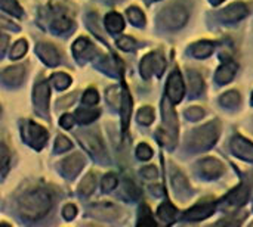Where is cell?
I'll return each instance as SVG.
<instances>
[{"label":"cell","instance_id":"1f68e13d","mask_svg":"<svg viewBox=\"0 0 253 227\" xmlns=\"http://www.w3.org/2000/svg\"><path fill=\"white\" fill-rule=\"evenodd\" d=\"M107 100L111 106L119 108L122 105V97H120V89L117 86L111 87L107 90Z\"/></svg>","mask_w":253,"mask_h":227},{"label":"cell","instance_id":"9c48e42d","mask_svg":"<svg viewBox=\"0 0 253 227\" xmlns=\"http://www.w3.org/2000/svg\"><path fill=\"white\" fill-rule=\"evenodd\" d=\"M87 213L99 220H113L117 219L120 216V210L113 205L111 202H104V204H95L92 207H89Z\"/></svg>","mask_w":253,"mask_h":227},{"label":"cell","instance_id":"836d02e7","mask_svg":"<svg viewBox=\"0 0 253 227\" xmlns=\"http://www.w3.org/2000/svg\"><path fill=\"white\" fill-rule=\"evenodd\" d=\"M70 27H71V21L67 16H58L52 22V30L56 32H64V31L70 30Z\"/></svg>","mask_w":253,"mask_h":227},{"label":"cell","instance_id":"816d5d0a","mask_svg":"<svg viewBox=\"0 0 253 227\" xmlns=\"http://www.w3.org/2000/svg\"><path fill=\"white\" fill-rule=\"evenodd\" d=\"M148 1H154V0H148Z\"/></svg>","mask_w":253,"mask_h":227},{"label":"cell","instance_id":"52a82bcc","mask_svg":"<svg viewBox=\"0 0 253 227\" xmlns=\"http://www.w3.org/2000/svg\"><path fill=\"white\" fill-rule=\"evenodd\" d=\"M249 198V189L245 185L237 186L236 189H233L222 201H221V207L227 208V210H233L237 207H242Z\"/></svg>","mask_w":253,"mask_h":227},{"label":"cell","instance_id":"7bdbcfd3","mask_svg":"<svg viewBox=\"0 0 253 227\" xmlns=\"http://www.w3.org/2000/svg\"><path fill=\"white\" fill-rule=\"evenodd\" d=\"M185 115H187V118L197 121V120H202L205 117V111L202 108H190V109H187Z\"/></svg>","mask_w":253,"mask_h":227},{"label":"cell","instance_id":"f5cc1de1","mask_svg":"<svg viewBox=\"0 0 253 227\" xmlns=\"http://www.w3.org/2000/svg\"><path fill=\"white\" fill-rule=\"evenodd\" d=\"M252 103H253V99H252Z\"/></svg>","mask_w":253,"mask_h":227},{"label":"cell","instance_id":"7dc6e473","mask_svg":"<svg viewBox=\"0 0 253 227\" xmlns=\"http://www.w3.org/2000/svg\"><path fill=\"white\" fill-rule=\"evenodd\" d=\"M59 124H61L64 129H71V127H73V117L68 115V114L62 115L61 120H59Z\"/></svg>","mask_w":253,"mask_h":227},{"label":"cell","instance_id":"4dcf8cb0","mask_svg":"<svg viewBox=\"0 0 253 227\" xmlns=\"http://www.w3.org/2000/svg\"><path fill=\"white\" fill-rule=\"evenodd\" d=\"M50 83L56 87V89H61V90H64V89H67L68 86H70V83H71V78L67 75V74H64V72H58V74H53L52 75V78H50Z\"/></svg>","mask_w":253,"mask_h":227},{"label":"cell","instance_id":"ac0fdd59","mask_svg":"<svg viewBox=\"0 0 253 227\" xmlns=\"http://www.w3.org/2000/svg\"><path fill=\"white\" fill-rule=\"evenodd\" d=\"M236 71H237V66L233 62H227V64L221 65L219 69L216 71V77H215L216 78V83H219V84L230 83L234 78Z\"/></svg>","mask_w":253,"mask_h":227},{"label":"cell","instance_id":"2e32d148","mask_svg":"<svg viewBox=\"0 0 253 227\" xmlns=\"http://www.w3.org/2000/svg\"><path fill=\"white\" fill-rule=\"evenodd\" d=\"M37 53L42 58V61L49 66H55L59 64V53L49 43H39L37 44Z\"/></svg>","mask_w":253,"mask_h":227},{"label":"cell","instance_id":"b9f144b4","mask_svg":"<svg viewBox=\"0 0 253 227\" xmlns=\"http://www.w3.org/2000/svg\"><path fill=\"white\" fill-rule=\"evenodd\" d=\"M117 46L123 50H132L136 46V43L132 37H122V38H119Z\"/></svg>","mask_w":253,"mask_h":227},{"label":"cell","instance_id":"ab89813d","mask_svg":"<svg viewBox=\"0 0 253 227\" xmlns=\"http://www.w3.org/2000/svg\"><path fill=\"white\" fill-rule=\"evenodd\" d=\"M136 155H138L139 160L147 161V160H150V158L153 157V151H151V148H150L148 145L141 143V145L138 146V149H136Z\"/></svg>","mask_w":253,"mask_h":227},{"label":"cell","instance_id":"ba28073f","mask_svg":"<svg viewBox=\"0 0 253 227\" xmlns=\"http://www.w3.org/2000/svg\"><path fill=\"white\" fill-rule=\"evenodd\" d=\"M166 92H168V97L170 99V102L178 103L182 100L185 87H184V80H182V75L179 74V71H173V74L169 77Z\"/></svg>","mask_w":253,"mask_h":227},{"label":"cell","instance_id":"7c38bea8","mask_svg":"<svg viewBox=\"0 0 253 227\" xmlns=\"http://www.w3.org/2000/svg\"><path fill=\"white\" fill-rule=\"evenodd\" d=\"M249 9L245 3H234L227 6L222 12H221V19L224 22H237L240 19H243L248 15Z\"/></svg>","mask_w":253,"mask_h":227},{"label":"cell","instance_id":"603a6c76","mask_svg":"<svg viewBox=\"0 0 253 227\" xmlns=\"http://www.w3.org/2000/svg\"><path fill=\"white\" fill-rule=\"evenodd\" d=\"M188 80H190V95L191 96H199L203 90V78L200 77V74L190 71L188 74Z\"/></svg>","mask_w":253,"mask_h":227},{"label":"cell","instance_id":"f6af8a7d","mask_svg":"<svg viewBox=\"0 0 253 227\" xmlns=\"http://www.w3.org/2000/svg\"><path fill=\"white\" fill-rule=\"evenodd\" d=\"M141 173H142V176H144L145 179H148V180H153V179H156V177L159 176L157 168H156V167H153V165H150V167H144Z\"/></svg>","mask_w":253,"mask_h":227},{"label":"cell","instance_id":"d590c367","mask_svg":"<svg viewBox=\"0 0 253 227\" xmlns=\"http://www.w3.org/2000/svg\"><path fill=\"white\" fill-rule=\"evenodd\" d=\"M173 186H175V189H176L179 194H181V192H188V191H190V186H188L185 177H184L182 174H179V173H176V174L173 176Z\"/></svg>","mask_w":253,"mask_h":227},{"label":"cell","instance_id":"30bf717a","mask_svg":"<svg viewBox=\"0 0 253 227\" xmlns=\"http://www.w3.org/2000/svg\"><path fill=\"white\" fill-rule=\"evenodd\" d=\"M34 106L37 112L42 117L47 115V106H49V86L47 83H40L34 89Z\"/></svg>","mask_w":253,"mask_h":227},{"label":"cell","instance_id":"cb8c5ba5","mask_svg":"<svg viewBox=\"0 0 253 227\" xmlns=\"http://www.w3.org/2000/svg\"><path fill=\"white\" fill-rule=\"evenodd\" d=\"M130 108H132V100L129 93L125 90L123 92V97H122V118H123V130H126L127 127V121H129V115H130Z\"/></svg>","mask_w":253,"mask_h":227},{"label":"cell","instance_id":"c3c4849f","mask_svg":"<svg viewBox=\"0 0 253 227\" xmlns=\"http://www.w3.org/2000/svg\"><path fill=\"white\" fill-rule=\"evenodd\" d=\"M126 191H127V194L130 195V198H136V196L139 195V191L135 188V185H133L132 182H126Z\"/></svg>","mask_w":253,"mask_h":227},{"label":"cell","instance_id":"4316f807","mask_svg":"<svg viewBox=\"0 0 253 227\" xmlns=\"http://www.w3.org/2000/svg\"><path fill=\"white\" fill-rule=\"evenodd\" d=\"M9 161H10L9 149L6 148V145H4V143H1V142H0V177H3V176L7 173Z\"/></svg>","mask_w":253,"mask_h":227},{"label":"cell","instance_id":"44dd1931","mask_svg":"<svg viewBox=\"0 0 253 227\" xmlns=\"http://www.w3.org/2000/svg\"><path fill=\"white\" fill-rule=\"evenodd\" d=\"M105 25H107V28H108L111 32H120V31L125 28V21H123V18H122L119 13L111 12V13H108L107 18H105Z\"/></svg>","mask_w":253,"mask_h":227},{"label":"cell","instance_id":"8992f818","mask_svg":"<svg viewBox=\"0 0 253 227\" xmlns=\"http://www.w3.org/2000/svg\"><path fill=\"white\" fill-rule=\"evenodd\" d=\"M165 69V59L159 53H148L141 62V74L144 78L151 77L153 74L160 75Z\"/></svg>","mask_w":253,"mask_h":227},{"label":"cell","instance_id":"f1b7e54d","mask_svg":"<svg viewBox=\"0 0 253 227\" xmlns=\"http://www.w3.org/2000/svg\"><path fill=\"white\" fill-rule=\"evenodd\" d=\"M175 216H176V208L172 207L169 202L160 205V208H159V217L162 220H165L166 223H170V222H173Z\"/></svg>","mask_w":253,"mask_h":227},{"label":"cell","instance_id":"9a60e30c","mask_svg":"<svg viewBox=\"0 0 253 227\" xmlns=\"http://www.w3.org/2000/svg\"><path fill=\"white\" fill-rule=\"evenodd\" d=\"M83 164H84L83 157L80 154H74L73 157H68L62 161L61 170L67 177H76L83 168Z\"/></svg>","mask_w":253,"mask_h":227},{"label":"cell","instance_id":"484cf974","mask_svg":"<svg viewBox=\"0 0 253 227\" xmlns=\"http://www.w3.org/2000/svg\"><path fill=\"white\" fill-rule=\"evenodd\" d=\"M99 115V111L98 109H77L76 112V118L82 123V124H87L90 121H93L96 117Z\"/></svg>","mask_w":253,"mask_h":227},{"label":"cell","instance_id":"8fae6325","mask_svg":"<svg viewBox=\"0 0 253 227\" xmlns=\"http://www.w3.org/2000/svg\"><path fill=\"white\" fill-rule=\"evenodd\" d=\"M231 151L234 155L245 161L253 162V145L242 136H236L231 142Z\"/></svg>","mask_w":253,"mask_h":227},{"label":"cell","instance_id":"681fc988","mask_svg":"<svg viewBox=\"0 0 253 227\" xmlns=\"http://www.w3.org/2000/svg\"><path fill=\"white\" fill-rule=\"evenodd\" d=\"M7 41H9L7 35L0 32V56L4 53V50H6V47H7Z\"/></svg>","mask_w":253,"mask_h":227},{"label":"cell","instance_id":"277c9868","mask_svg":"<svg viewBox=\"0 0 253 227\" xmlns=\"http://www.w3.org/2000/svg\"><path fill=\"white\" fill-rule=\"evenodd\" d=\"M77 140L82 143V146L92 155H104V143L99 137V134L93 130H84L79 131L76 134Z\"/></svg>","mask_w":253,"mask_h":227},{"label":"cell","instance_id":"ffe728a7","mask_svg":"<svg viewBox=\"0 0 253 227\" xmlns=\"http://www.w3.org/2000/svg\"><path fill=\"white\" fill-rule=\"evenodd\" d=\"M73 50H74V55L79 58V59H87L93 55L95 49L93 46L86 40V38H79L74 46H73Z\"/></svg>","mask_w":253,"mask_h":227},{"label":"cell","instance_id":"f35d334b","mask_svg":"<svg viewBox=\"0 0 253 227\" xmlns=\"http://www.w3.org/2000/svg\"><path fill=\"white\" fill-rule=\"evenodd\" d=\"M71 142L67 139V137H64V136H58L56 137V142H55V149H56V152H65V151H70L71 149Z\"/></svg>","mask_w":253,"mask_h":227},{"label":"cell","instance_id":"e575fe53","mask_svg":"<svg viewBox=\"0 0 253 227\" xmlns=\"http://www.w3.org/2000/svg\"><path fill=\"white\" fill-rule=\"evenodd\" d=\"M25 52H27V41L19 40L15 43V46L10 50V59H19L25 55Z\"/></svg>","mask_w":253,"mask_h":227},{"label":"cell","instance_id":"60d3db41","mask_svg":"<svg viewBox=\"0 0 253 227\" xmlns=\"http://www.w3.org/2000/svg\"><path fill=\"white\" fill-rule=\"evenodd\" d=\"M98 92L95 90V89H89V90H86L84 92V95H83V102L86 103V105H95L96 102H98Z\"/></svg>","mask_w":253,"mask_h":227},{"label":"cell","instance_id":"f907efd6","mask_svg":"<svg viewBox=\"0 0 253 227\" xmlns=\"http://www.w3.org/2000/svg\"><path fill=\"white\" fill-rule=\"evenodd\" d=\"M212 1V4H219V3H222L224 0H211Z\"/></svg>","mask_w":253,"mask_h":227},{"label":"cell","instance_id":"d6a6232c","mask_svg":"<svg viewBox=\"0 0 253 227\" xmlns=\"http://www.w3.org/2000/svg\"><path fill=\"white\" fill-rule=\"evenodd\" d=\"M153 120H154V111H153V108L144 106V108L139 109V112H138V121H139L141 124L148 126V124L153 123Z\"/></svg>","mask_w":253,"mask_h":227},{"label":"cell","instance_id":"83f0119b","mask_svg":"<svg viewBox=\"0 0 253 227\" xmlns=\"http://www.w3.org/2000/svg\"><path fill=\"white\" fill-rule=\"evenodd\" d=\"M240 103V95L237 92H227L221 96V105L225 108H236Z\"/></svg>","mask_w":253,"mask_h":227},{"label":"cell","instance_id":"e0dca14e","mask_svg":"<svg viewBox=\"0 0 253 227\" xmlns=\"http://www.w3.org/2000/svg\"><path fill=\"white\" fill-rule=\"evenodd\" d=\"M25 77V68L22 65H16V66H10V68H6L3 72H1V80L9 84V86H18L22 83Z\"/></svg>","mask_w":253,"mask_h":227},{"label":"cell","instance_id":"6da1fadb","mask_svg":"<svg viewBox=\"0 0 253 227\" xmlns=\"http://www.w3.org/2000/svg\"><path fill=\"white\" fill-rule=\"evenodd\" d=\"M19 213L27 220L44 217L52 207V195L46 189H33L19 198Z\"/></svg>","mask_w":253,"mask_h":227},{"label":"cell","instance_id":"d6986e66","mask_svg":"<svg viewBox=\"0 0 253 227\" xmlns=\"http://www.w3.org/2000/svg\"><path fill=\"white\" fill-rule=\"evenodd\" d=\"M213 49H215V43L203 40V41H199V43L193 44V46L190 47V52H191V55H193L194 58L203 59V58H208L209 55H212Z\"/></svg>","mask_w":253,"mask_h":227},{"label":"cell","instance_id":"3957f363","mask_svg":"<svg viewBox=\"0 0 253 227\" xmlns=\"http://www.w3.org/2000/svg\"><path fill=\"white\" fill-rule=\"evenodd\" d=\"M188 19V12L181 4H172L165 7L159 15V22L168 30H178L185 25Z\"/></svg>","mask_w":253,"mask_h":227},{"label":"cell","instance_id":"bcb514c9","mask_svg":"<svg viewBox=\"0 0 253 227\" xmlns=\"http://www.w3.org/2000/svg\"><path fill=\"white\" fill-rule=\"evenodd\" d=\"M0 28H7V30H15V31L19 30V27H18L16 24H13L12 21L6 19V18H3V16H0Z\"/></svg>","mask_w":253,"mask_h":227},{"label":"cell","instance_id":"74e56055","mask_svg":"<svg viewBox=\"0 0 253 227\" xmlns=\"http://www.w3.org/2000/svg\"><path fill=\"white\" fill-rule=\"evenodd\" d=\"M117 183H119V180H117L116 174L110 173V174H107V176L104 177V180H102V189H104L105 192H110V191L116 189Z\"/></svg>","mask_w":253,"mask_h":227},{"label":"cell","instance_id":"ee69618b","mask_svg":"<svg viewBox=\"0 0 253 227\" xmlns=\"http://www.w3.org/2000/svg\"><path fill=\"white\" fill-rule=\"evenodd\" d=\"M76 214H77V208H76L74 205L68 204V205H65V207H64L62 216H64V219H65V220H73V219L76 217Z\"/></svg>","mask_w":253,"mask_h":227},{"label":"cell","instance_id":"5bb4252c","mask_svg":"<svg viewBox=\"0 0 253 227\" xmlns=\"http://www.w3.org/2000/svg\"><path fill=\"white\" fill-rule=\"evenodd\" d=\"M213 211H215V204L202 202V204H197L196 207L190 208V210L184 214V219H185V220H191V222H197V220H203V219L212 216Z\"/></svg>","mask_w":253,"mask_h":227},{"label":"cell","instance_id":"5b68a950","mask_svg":"<svg viewBox=\"0 0 253 227\" xmlns=\"http://www.w3.org/2000/svg\"><path fill=\"white\" fill-rule=\"evenodd\" d=\"M22 136L25 137V140L36 149H42L43 145L46 143L47 140V131L39 126V124H34V123H27L25 124V129H24V133Z\"/></svg>","mask_w":253,"mask_h":227},{"label":"cell","instance_id":"7a4b0ae2","mask_svg":"<svg viewBox=\"0 0 253 227\" xmlns=\"http://www.w3.org/2000/svg\"><path fill=\"white\" fill-rule=\"evenodd\" d=\"M219 137V127L216 123H209L206 126L199 127L197 130H194L190 136L188 145L191 151L200 152V151H206L211 149L216 140Z\"/></svg>","mask_w":253,"mask_h":227},{"label":"cell","instance_id":"8d00e7d4","mask_svg":"<svg viewBox=\"0 0 253 227\" xmlns=\"http://www.w3.org/2000/svg\"><path fill=\"white\" fill-rule=\"evenodd\" d=\"M138 225H139V226H147V225H150V226H156V222L153 220L151 213H150V210H148L145 205H142V207H141V219H139Z\"/></svg>","mask_w":253,"mask_h":227},{"label":"cell","instance_id":"4fadbf2b","mask_svg":"<svg viewBox=\"0 0 253 227\" xmlns=\"http://www.w3.org/2000/svg\"><path fill=\"white\" fill-rule=\"evenodd\" d=\"M202 174L208 179H216L224 173V165L215 158H205L199 162Z\"/></svg>","mask_w":253,"mask_h":227},{"label":"cell","instance_id":"d4e9b609","mask_svg":"<svg viewBox=\"0 0 253 227\" xmlns=\"http://www.w3.org/2000/svg\"><path fill=\"white\" fill-rule=\"evenodd\" d=\"M0 7L16 18L22 16V13H24L22 7L16 3V0H0Z\"/></svg>","mask_w":253,"mask_h":227},{"label":"cell","instance_id":"f546056e","mask_svg":"<svg viewBox=\"0 0 253 227\" xmlns=\"http://www.w3.org/2000/svg\"><path fill=\"white\" fill-rule=\"evenodd\" d=\"M127 18H129V21L133 24V25H139V27H142L144 24H145V16H144V13L141 12V9H138V7H129L127 9Z\"/></svg>","mask_w":253,"mask_h":227},{"label":"cell","instance_id":"7402d4cb","mask_svg":"<svg viewBox=\"0 0 253 227\" xmlns=\"http://www.w3.org/2000/svg\"><path fill=\"white\" fill-rule=\"evenodd\" d=\"M95 188H96V176L93 173H87L79 186V192H80V195L87 196L95 191Z\"/></svg>","mask_w":253,"mask_h":227}]
</instances>
